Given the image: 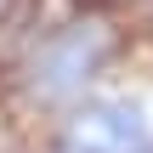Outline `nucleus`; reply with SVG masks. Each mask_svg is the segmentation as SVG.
<instances>
[{
    "label": "nucleus",
    "instance_id": "f257e3e1",
    "mask_svg": "<svg viewBox=\"0 0 153 153\" xmlns=\"http://www.w3.org/2000/svg\"><path fill=\"white\" fill-rule=\"evenodd\" d=\"M119 51H125V34L108 17H97V11L62 17V23H51V28L23 40L17 62L6 74L11 102L28 119H51L68 102H79L85 91H97L102 79H114Z\"/></svg>",
    "mask_w": 153,
    "mask_h": 153
},
{
    "label": "nucleus",
    "instance_id": "f03ea898",
    "mask_svg": "<svg viewBox=\"0 0 153 153\" xmlns=\"http://www.w3.org/2000/svg\"><path fill=\"white\" fill-rule=\"evenodd\" d=\"M40 153H153V85L102 79L45 119Z\"/></svg>",
    "mask_w": 153,
    "mask_h": 153
},
{
    "label": "nucleus",
    "instance_id": "7ed1b4c3",
    "mask_svg": "<svg viewBox=\"0 0 153 153\" xmlns=\"http://www.w3.org/2000/svg\"><path fill=\"white\" fill-rule=\"evenodd\" d=\"M11 6H17V0H0V17H11Z\"/></svg>",
    "mask_w": 153,
    "mask_h": 153
}]
</instances>
